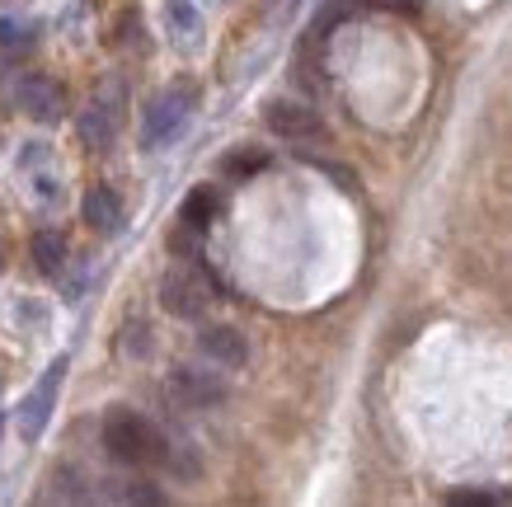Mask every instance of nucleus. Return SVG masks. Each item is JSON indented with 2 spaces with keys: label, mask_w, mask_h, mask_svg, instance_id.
Here are the masks:
<instances>
[{
  "label": "nucleus",
  "mask_w": 512,
  "mask_h": 507,
  "mask_svg": "<svg viewBox=\"0 0 512 507\" xmlns=\"http://www.w3.org/2000/svg\"><path fill=\"white\" fill-rule=\"evenodd\" d=\"M0 268H5V249H0Z\"/></svg>",
  "instance_id": "obj_20"
},
{
  "label": "nucleus",
  "mask_w": 512,
  "mask_h": 507,
  "mask_svg": "<svg viewBox=\"0 0 512 507\" xmlns=\"http://www.w3.org/2000/svg\"><path fill=\"white\" fill-rule=\"evenodd\" d=\"M118 498H123V503H165V493H160L156 484H146V479H132L127 489H118Z\"/></svg>",
  "instance_id": "obj_15"
},
{
  "label": "nucleus",
  "mask_w": 512,
  "mask_h": 507,
  "mask_svg": "<svg viewBox=\"0 0 512 507\" xmlns=\"http://www.w3.org/2000/svg\"><path fill=\"white\" fill-rule=\"evenodd\" d=\"M19 108L38 123H57L66 113V90L52 76H24L19 80Z\"/></svg>",
  "instance_id": "obj_7"
},
{
  "label": "nucleus",
  "mask_w": 512,
  "mask_h": 507,
  "mask_svg": "<svg viewBox=\"0 0 512 507\" xmlns=\"http://www.w3.org/2000/svg\"><path fill=\"white\" fill-rule=\"evenodd\" d=\"M268 165V155L264 151H240V155H226L221 160V169L231 174V179H245V174H259V169Z\"/></svg>",
  "instance_id": "obj_14"
},
{
  "label": "nucleus",
  "mask_w": 512,
  "mask_h": 507,
  "mask_svg": "<svg viewBox=\"0 0 512 507\" xmlns=\"http://www.w3.org/2000/svg\"><path fill=\"white\" fill-rule=\"evenodd\" d=\"M198 348L212 362H221V367H245V357H249V343L240 329H231V324H207L198 334Z\"/></svg>",
  "instance_id": "obj_9"
},
{
  "label": "nucleus",
  "mask_w": 512,
  "mask_h": 507,
  "mask_svg": "<svg viewBox=\"0 0 512 507\" xmlns=\"http://www.w3.org/2000/svg\"><path fill=\"white\" fill-rule=\"evenodd\" d=\"M104 451L118 465H165V456H170L165 437L132 409H113L104 418Z\"/></svg>",
  "instance_id": "obj_1"
},
{
  "label": "nucleus",
  "mask_w": 512,
  "mask_h": 507,
  "mask_svg": "<svg viewBox=\"0 0 512 507\" xmlns=\"http://www.w3.org/2000/svg\"><path fill=\"white\" fill-rule=\"evenodd\" d=\"M447 503L451 507H494L498 498H494V493H480V489H461V493H451Z\"/></svg>",
  "instance_id": "obj_17"
},
{
  "label": "nucleus",
  "mask_w": 512,
  "mask_h": 507,
  "mask_svg": "<svg viewBox=\"0 0 512 507\" xmlns=\"http://www.w3.org/2000/svg\"><path fill=\"white\" fill-rule=\"evenodd\" d=\"M343 19H348V5H339V0H334V5H325V10L315 15L311 33H315V38H329V29H334V24H343Z\"/></svg>",
  "instance_id": "obj_16"
},
{
  "label": "nucleus",
  "mask_w": 512,
  "mask_h": 507,
  "mask_svg": "<svg viewBox=\"0 0 512 507\" xmlns=\"http://www.w3.org/2000/svg\"><path fill=\"white\" fill-rule=\"evenodd\" d=\"M212 301V282L202 268H170L160 277V306L170 310L174 320H198Z\"/></svg>",
  "instance_id": "obj_2"
},
{
  "label": "nucleus",
  "mask_w": 512,
  "mask_h": 507,
  "mask_svg": "<svg viewBox=\"0 0 512 507\" xmlns=\"http://www.w3.org/2000/svg\"><path fill=\"white\" fill-rule=\"evenodd\" d=\"M212 216H217V198H212L207 188H193V193L184 198L179 221H184V226H193V231H207V226H212Z\"/></svg>",
  "instance_id": "obj_12"
},
{
  "label": "nucleus",
  "mask_w": 512,
  "mask_h": 507,
  "mask_svg": "<svg viewBox=\"0 0 512 507\" xmlns=\"http://www.w3.org/2000/svg\"><path fill=\"white\" fill-rule=\"evenodd\" d=\"M0 432H5V418H0Z\"/></svg>",
  "instance_id": "obj_21"
},
{
  "label": "nucleus",
  "mask_w": 512,
  "mask_h": 507,
  "mask_svg": "<svg viewBox=\"0 0 512 507\" xmlns=\"http://www.w3.org/2000/svg\"><path fill=\"white\" fill-rule=\"evenodd\" d=\"M188 108H193V94H188V90L160 94L156 104H151V113H146V146H160V141H170L174 132L184 127Z\"/></svg>",
  "instance_id": "obj_8"
},
{
  "label": "nucleus",
  "mask_w": 512,
  "mask_h": 507,
  "mask_svg": "<svg viewBox=\"0 0 512 507\" xmlns=\"http://www.w3.org/2000/svg\"><path fill=\"white\" fill-rule=\"evenodd\" d=\"M29 38H24V29H15V24H0V47H24Z\"/></svg>",
  "instance_id": "obj_19"
},
{
  "label": "nucleus",
  "mask_w": 512,
  "mask_h": 507,
  "mask_svg": "<svg viewBox=\"0 0 512 507\" xmlns=\"http://www.w3.org/2000/svg\"><path fill=\"white\" fill-rule=\"evenodd\" d=\"M264 123H268V132L282 141H325L329 137L325 118H320L311 104H296V99H273V104L264 108Z\"/></svg>",
  "instance_id": "obj_4"
},
{
  "label": "nucleus",
  "mask_w": 512,
  "mask_h": 507,
  "mask_svg": "<svg viewBox=\"0 0 512 507\" xmlns=\"http://www.w3.org/2000/svg\"><path fill=\"white\" fill-rule=\"evenodd\" d=\"M123 90H104V99H94L85 113H80V141L90 146V151H109L113 146V137H118V118H123Z\"/></svg>",
  "instance_id": "obj_6"
},
{
  "label": "nucleus",
  "mask_w": 512,
  "mask_h": 507,
  "mask_svg": "<svg viewBox=\"0 0 512 507\" xmlns=\"http://www.w3.org/2000/svg\"><path fill=\"white\" fill-rule=\"evenodd\" d=\"M85 221H90V231L99 235H113L118 226H123V202H118V193L113 188H90L85 193Z\"/></svg>",
  "instance_id": "obj_10"
},
{
  "label": "nucleus",
  "mask_w": 512,
  "mask_h": 507,
  "mask_svg": "<svg viewBox=\"0 0 512 507\" xmlns=\"http://www.w3.org/2000/svg\"><path fill=\"white\" fill-rule=\"evenodd\" d=\"M141 334H146V324H127V338H123L127 353H132V348H137V353H146V338H141Z\"/></svg>",
  "instance_id": "obj_18"
},
{
  "label": "nucleus",
  "mask_w": 512,
  "mask_h": 507,
  "mask_svg": "<svg viewBox=\"0 0 512 507\" xmlns=\"http://www.w3.org/2000/svg\"><path fill=\"white\" fill-rule=\"evenodd\" d=\"M66 367H71V357H57V362L43 371V381L33 385L29 400L19 404V437H24V442H38V437H43L47 418H52V404H57V395H62Z\"/></svg>",
  "instance_id": "obj_3"
},
{
  "label": "nucleus",
  "mask_w": 512,
  "mask_h": 507,
  "mask_svg": "<svg viewBox=\"0 0 512 507\" xmlns=\"http://www.w3.org/2000/svg\"><path fill=\"white\" fill-rule=\"evenodd\" d=\"M52 498H62V503H80V498H90V489H85V475H76V470H57L52 475Z\"/></svg>",
  "instance_id": "obj_13"
},
{
  "label": "nucleus",
  "mask_w": 512,
  "mask_h": 507,
  "mask_svg": "<svg viewBox=\"0 0 512 507\" xmlns=\"http://www.w3.org/2000/svg\"><path fill=\"white\" fill-rule=\"evenodd\" d=\"M170 400L184 404V409H217L226 400V381L217 371L202 367H174L170 371Z\"/></svg>",
  "instance_id": "obj_5"
},
{
  "label": "nucleus",
  "mask_w": 512,
  "mask_h": 507,
  "mask_svg": "<svg viewBox=\"0 0 512 507\" xmlns=\"http://www.w3.org/2000/svg\"><path fill=\"white\" fill-rule=\"evenodd\" d=\"M29 254H33V268H38L43 277H57L66 268V240L57 231H38V235H33Z\"/></svg>",
  "instance_id": "obj_11"
}]
</instances>
